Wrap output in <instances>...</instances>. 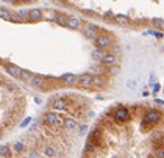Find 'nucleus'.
<instances>
[{"label":"nucleus","mask_w":164,"mask_h":158,"mask_svg":"<svg viewBox=\"0 0 164 158\" xmlns=\"http://www.w3.org/2000/svg\"><path fill=\"white\" fill-rule=\"evenodd\" d=\"M92 80H94V77L91 74H81L78 77V82L77 85L83 86V88H92Z\"/></svg>","instance_id":"obj_8"},{"label":"nucleus","mask_w":164,"mask_h":158,"mask_svg":"<svg viewBox=\"0 0 164 158\" xmlns=\"http://www.w3.org/2000/svg\"><path fill=\"white\" fill-rule=\"evenodd\" d=\"M0 17L5 20H13V13L6 8H0Z\"/></svg>","instance_id":"obj_19"},{"label":"nucleus","mask_w":164,"mask_h":158,"mask_svg":"<svg viewBox=\"0 0 164 158\" xmlns=\"http://www.w3.org/2000/svg\"><path fill=\"white\" fill-rule=\"evenodd\" d=\"M134 86H136V85H134V82H133V80H131V82H128V88H134Z\"/></svg>","instance_id":"obj_28"},{"label":"nucleus","mask_w":164,"mask_h":158,"mask_svg":"<svg viewBox=\"0 0 164 158\" xmlns=\"http://www.w3.org/2000/svg\"><path fill=\"white\" fill-rule=\"evenodd\" d=\"M0 158H11L10 146H0Z\"/></svg>","instance_id":"obj_18"},{"label":"nucleus","mask_w":164,"mask_h":158,"mask_svg":"<svg viewBox=\"0 0 164 158\" xmlns=\"http://www.w3.org/2000/svg\"><path fill=\"white\" fill-rule=\"evenodd\" d=\"M97 152V149L94 147L92 144H89V143H86V146H84V155H94Z\"/></svg>","instance_id":"obj_21"},{"label":"nucleus","mask_w":164,"mask_h":158,"mask_svg":"<svg viewBox=\"0 0 164 158\" xmlns=\"http://www.w3.org/2000/svg\"><path fill=\"white\" fill-rule=\"evenodd\" d=\"M102 63H103L105 66H113V64H116V63H117V57H116V55H113V53H106V55H105V58L102 60Z\"/></svg>","instance_id":"obj_17"},{"label":"nucleus","mask_w":164,"mask_h":158,"mask_svg":"<svg viewBox=\"0 0 164 158\" xmlns=\"http://www.w3.org/2000/svg\"><path fill=\"white\" fill-rule=\"evenodd\" d=\"M84 35H86L89 39H94V41H96L102 33H100L99 27H96V25H92V23H88L86 27H84Z\"/></svg>","instance_id":"obj_7"},{"label":"nucleus","mask_w":164,"mask_h":158,"mask_svg":"<svg viewBox=\"0 0 164 158\" xmlns=\"http://www.w3.org/2000/svg\"><path fill=\"white\" fill-rule=\"evenodd\" d=\"M45 82H47V78L45 77H39V75H33L31 78H30V85L33 86V88H39V89H49V86L45 85Z\"/></svg>","instance_id":"obj_6"},{"label":"nucleus","mask_w":164,"mask_h":158,"mask_svg":"<svg viewBox=\"0 0 164 158\" xmlns=\"http://www.w3.org/2000/svg\"><path fill=\"white\" fill-rule=\"evenodd\" d=\"M108 114L113 117V121L116 124H125L130 119V110L125 108V107H117V108L111 110Z\"/></svg>","instance_id":"obj_1"},{"label":"nucleus","mask_w":164,"mask_h":158,"mask_svg":"<svg viewBox=\"0 0 164 158\" xmlns=\"http://www.w3.org/2000/svg\"><path fill=\"white\" fill-rule=\"evenodd\" d=\"M114 22H116V23H119V25H122V27H128V25L131 23V20H130L128 17L122 16V14H117V16H114Z\"/></svg>","instance_id":"obj_14"},{"label":"nucleus","mask_w":164,"mask_h":158,"mask_svg":"<svg viewBox=\"0 0 164 158\" xmlns=\"http://www.w3.org/2000/svg\"><path fill=\"white\" fill-rule=\"evenodd\" d=\"M106 83V78L102 77V75H97V77H94V80H92V88H103Z\"/></svg>","instance_id":"obj_13"},{"label":"nucleus","mask_w":164,"mask_h":158,"mask_svg":"<svg viewBox=\"0 0 164 158\" xmlns=\"http://www.w3.org/2000/svg\"><path fill=\"white\" fill-rule=\"evenodd\" d=\"M155 156H156V158H164V147L156 149V150H155Z\"/></svg>","instance_id":"obj_25"},{"label":"nucleus","mask_w":164,"mask_h":158,"mask_svg":"<svg viewBox=\"0 0 164 158\" xmlns=\"http://www.w3.org/2000/svg\"><path fill=\"white\" fill-rule=\"evenodd\" d=\"M59 80L64 83V85H77V82H78V77H75V75H72V74H66V75H63Z\"/></svg>","instance_id":"obj_11"},{"label":"nucleus","mask_w":164,"mask_h":158,"mask_svg":"<svg viewBox=\"0 0 164 158\" xmlns=\"http://www.w3.org/2000/svg\"><path fill=\"white\" fill-rule=\"evenodd\" d=\"M152 23L155 25V27H158V28L164 30V20H162V19H153V20H152Z\"/></svg>","instance_id":"obj_24"},{"label":"nucleus","mask_w":164,"mask_h":158,"mask_svg":"<svg viewBox=\"0 0 164 158\" xmlns=\"http://www.w3.org/2000/svg\"><path fill=\"white\" fill-rule=\"evenodd\" d=\"M94 44H96L97 50H105V49H109L113 45V38L108 33H102L96 41H94Z\"/></svg>","instance_id":"obj_4"},{"label":"nucleus","mask_w":164,"mask_h":158,"mask_svg":"<svg viewBox=\"0 0 164 158\" xmlns=\"http://www.w3.org/2000/svg\"><path fill=\"white\" fill-rule=\"evenodd\" d=\"M67 27H69V28H74V30H78V28L81 27V20L77 19V17H69Z\"/></svg>","instance_id":"obj_16"},{"label":"nucleus","mask_w":164,"mask_h":158,"mask_svg":"<svg viewBox=\"0 0 164 158\" xmlns=\"http://www.w3.org/2000/svg\"><path fill=\"white\" fill-rule=\"evenodd\" d=\"M2 66L5 67V70H6L10 75H13V77H16V78H19V80H20V74H22V69H20V67H17V66H14V64H11V63H3Z\"/></svg>","instance_id":"obj_9"},{"label":"nucleus","mask_w":164,"mask_h":158,"mask_svg":"<svg viewBox=\"0 0 164 158\" xmlns=\"http://www.w3.org/2000/svg\"><path fill=\"white\" fill-rule=\"evenodd\" d=\"M78 128H80V131H86L88 127H86V125H81V127H78Z\"/></svg>","instance_id":"obj_29"},{"label":"nucleus","mask_w":164,"mask_h":158,"mask_svg":"<svg viewBox=\"0 0 164 158\" xmlns=\"http://www.w3.org/2000/svg\"><path fill=\"white\" fill-rule=\"evenodd\" d=\"M42 122L47 125V127H56V125H61L63 119L56 114V113H52V111H47L42 114Z\"/></svg>","instance_id":"obj_3"},{"label":"nucleus","mask_w":164,"mask_h":158,"mask_svg":"<svg viewBox=\"0 0 164 158\" xmlns=\"http://www.w3.org/2000/svg\"><path fill=\"white\" fill-rule=\"evenodd\" d=\"M105 55H106V53H105L103 50H94V52H92V58H94V60H100V61H102V60L105 58Z\"/></svg>","instance_id":"obj_20"},{"label":"nucleus","mask_w":164,"mask_h":158,"mask_svg":"<svg viewBox=\"0 0 164 158\" xmlns=\"http://www.w3.org/2000/svg\"><path fill=\"white\" fill-rule=\"evenodd\" d=\"M61 125L64 127V128H67V130H75V128H78V124H77V121H74V119H63V122H61Z\"/></svg>","instance_id":"obj_12"},{"label":"nucleus","mask_w":164,"mask_h":158,"mask_svg":"<svg viewBox=\"0 0 164 158\" xmlns=\"http://www.w3.org/2000/svg\"><path fill=\"white\" fill-rule=\"evenodd\" d=\"M28 158H38V152H36V150L30 152V156H28Z\"/></svg>","instance_id":"obj_26"},{"label":"nucleus","mask_w":164,"mask_h":158,"mask_svg":"<svg viewBox=\"0 0 164 158\" xmlns=\"http://www.w3.org/2000/svg\"><path fill=\"white\" fill-rule=\"evenodd\" d=\"M70 103H72V99H69V97H56V99L50 100L49 107L55 108V110H69Z\"/></svg>","instance_id":"obj_2"},{"label":"nucleus","mask_w":164,"mask_h":158,"mask_svg":"<svg viewBox=\"0 0 164 158\" xmlns=\"http://www.w3.org/2000/svg\"><path fill=\"white\" fill-rule=\"evenodd\" d=\"M28 122H30V119H25V121H23V122L20 124V127H25V125H27Z\"/></svg>","instance_id":"obj_27"},{"label":"nucleus","mask_w":164,"mask_h":158,"mask_svg":"<svg viewBox=\"0 0 164 158\" xmlns=\"http://www.w3.org/2000/svg\"><path fill=\"white\" fill-rule=\"evenodd\" d=\"M2 138H3V131H2V130H0V139H2Z\"/></svg>","instance_id":"obj_30"},{"label":"nucleus","mask_w":164,"mask_h":158,"mask_svg":"<svg viewBox=\"0 0 164 158\" xmlns=\"http://www.w3.org/2000/svg\"><path fill=\"white\" fill-rule=\"evenodd\" d=\"M33 75L28 72V70H22V74H20V80L22 82H30V78H31Z\"/></svg>","instance_id":"obj_22"},{"label":"nucleus","mask_w":164,"mask_h":158,"mask_svg":"<svg viewBox=\"0 0 164 158\" xmlns=\"http://www.w3.org/2000/svg\"><path fill=\"white\" fill-rule=\"evenodd\" d=\"M161 119H162V113H161L159 110L152 108V110H147V111H146L144 121H146V122H149L150 125H155V124L161 122Z\"/></svg>","instance_id":"obj_5"},{"label":"nucleus","mask_w":164,"mask_h":158,"mask_svg":"<svg viewBox=\"0 0 164 158\" xmlns=\"http://www.w3.org/2000/svg\"><path fill=\"white\" fill-rule=\"evenodd\" d=\"M42 153H44L47 158H55V156H56V149H55V146H45V147L42 149Z\"/></svg>","instance_id":"obj_15"},{"label":"nucleus","mask_w":164,"mask_h":158,"mask_svg":"<svg viewBox=\"0 0 164 158\" xmlns=\"http://www.w3.org/2000/svg\"><path fill=\"white\" fill-rule=\"evenodd\" d=\"M161 146L164 147V136H162V139H161Z\"/></svg>","instance_id":"obj_31"},{"label":"nucleus","mask_w":164,"mask_h":158,"mask_svg":"<svg viewBox=\"0 0 164 158\" xmlns=\"http://www.w3.org/2000/svg\"><path fill=\"white\" fill-rule=\"evenodd\" d=\"M13 149H14V152L20 153V152L25 150V146H23V143H14V144H13Z\"/></svg>","instance_id":"obj_23"},{"label":"nucleus","mask_w":164,"mask_h":158,"mask_svg":"<svg viewBox=\"0 0 164 158\" xmlns=\"http://www.w3.org/2000/svg\"><path fill=\"white\" fill-rule=\"evenodd\" d=\"M44 16H45V14H44L42 10H39V8H33V10H30V16H28V19L33 20V22H36V20H42Z\"/></svg>","instance_id":"obj_10"}]
</instances>
